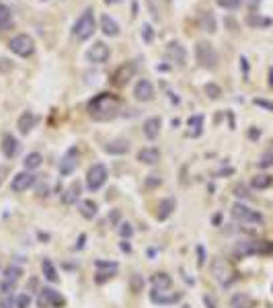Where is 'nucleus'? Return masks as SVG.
I'll return each instance as SVG.
<instances>
[{"mask_svg":"<svg viewBox=\"0 0 273 308\" xmlns=\"http://www.w3.org/2000/svg\"><path fill=\"white\" fill-rule=\"evenodd\" d=\"M109 222H111L113 226H119V224H122V212H119V210H111L109 212Z\"/></svg>","mask_w":273,"mask_h":308,"instance_id":"nucleus-48","label":"nucleus"},{"mask_svg":"<svg viewBox=\"0 0 273 308\" xmlns=\"http://www.w3.org/2000/svg\"><path fill=\"white\" fill-rule=\"evenodd\" d=\"M232 193H234L236 197H251V193H249V187H247V185H243V183H238V185H234V189H232Z\"/></svg>","mask_w":273,"mask_h":308,"instance_id":"nucleus-45","label":"nucleus"},{"mask_svg":"<svg viewBox=\"0 0 273 308\" xmlns=\"http://www.w3.org/2000/svg\"><path fill=\"white\" fill-rule=\"evenodd\" d=\"M230 308H253V298L249 294L238 292L230 298Z\"/></svg>","mask_w":273,"mask_h":308,"instance_id":"nucleus-33","label":"nucleus"},{"mask_svg":"<svg viewBox=\"0 0 273 308\" xmlns=\"http://www.w3.org/2000/svg\"><path fill=\"white\" fill-rule=\"evenodd\" d=\"M0 308H14V296H4L0 300Z\"/></svg>","mask_w":273,"mask_h":308,"instance_id":"nucleus-51","label":"nucleus"},{"mask_svg":"<svg viewBox=\"0 0 273 308\" xmlns=\"http://www.w3.org/2000/svg\"><path fill=\"white\" fill-rule=\"evenodd\" d=\"M84 243H87V234H80V236H78V241H76V251L84 249Z\"/></svg>","mask_w":273,"mask_h":308,"instance_id":"nucleus-54","label":"nucleus"},{"mask_svg":"<svg viewBox=\"0 0 273 308\" xmlns=\"http://www.w3.org/2000/svg\"><path fill=\"white\" fill-rule=\"evenodd\" d=\"M183 292H170V290H150V302L156 306H175L183 300Z\"/></svg>","mask_w":273,"mask_h":308,"instance_id":"nucleus-9","label":"nucleus"},{"mask_svg":"<svg viewBox=\"0 0 273 308\" xmlns=\"http://www.w3.org/2000/svg\"><path fill=\"white\" fill-rule=\"evenodd\" d=\"M111 56V49L105 41H95L89 49H87V60L91 64H105Z\"/></svg>","mask_w":273,"mask_h":308,"instance_id":"nucleus-14","label":"nucleus"},{"mask_svg":"<svg viewBox=\"0 0 273 308\" xmlns=\"http://www.w3.org/2000/svg\"><path fill=\"white\" fill-rule=\"evenodd\" d=\"M234 255L236 257H267L273 255V241H267V238H255V241H238L234 245Z\"/></svg>","mask_w":273,"mask_h":308,"instance_id":"nucleus-2","label":"nucleus"},{"mask_svg":"<svg viewBox=\"0 0 273 308\" xmlns=\"http://www.w3.org/2000/svg\"><path fill=\"white\" fill-rule=\"evenodd\" d=\"M144 286H146V282H144V278L140 276V273H134V276L130 278V292L132 294H140L144 290Z\"/></svg>","mask_w":273,"mask_h":308,"instance_id":"nucleus-35","label":"nucleus"},{"mask_svg":"<svg viewBox=\"0 0 273 308\" xmlns=\"http://www.w3.org/2000/svg\"><path fill=\"white\" fill-rule=\"evenodd\" d=\"M247 23H249V25H271V19H259V16L251 14L249 19H247Z\"/></svg>","mask_w":273,"mask_h":308,"instance_id":"nucleus-49","label":"nucleus"},{"mask_svg":"<svg viewBox=\"0 0 273 308\" xmlns=\"http://www.w3.org/2000/svg\"><path fill=\"white\" fill-rule=\"evenodd\" d=\"M103 150L107 154H111V156H124V154L130 152V140H126V138H115V140L107 142L103 146Z\"/></svg>","mask_w":273,"mask_h":308,"instance_id":"nucleus-20","label":"nucleus"},{"mask_svg":"<svg viewBox=\"0 0 273 308\" xmlns=\"http://www.w3.org/2000/svg\"><path fill=\"white\" fill-rule=\"evenodd\" d=\"M195 251H197V267H203V265H206V259H208L206 249H203V245H197Z\"/></svg>","mask_w":273,"mask_h":308,"instance_id":"nucleus-47","label":"nucleus"},{"mask_svg":"<svg viewBox=\"0 0 273 308\" xmlns=\"http://www.w3.org/2000/svg\"><path fill=\"white\" fill-rule=\"evenodd\" d=\"M232 173H234V168H222L216 173V177H224V175H232Z\"/></svg>","mask_w":273,"mask_h":308,"instance_id":"nucleus-55","label":"nucleus"},{"mask_svg":"<svg viewBox=\"0 0 273 308\" xmlns=\"http://www.w3.org/2000/svg\"><path fill=\"white\" fill-rule=\"evenodd\" d=\"M37 306H39V308H62V306H66V298L58 292V290L45 286L41 292H39Z\"/></svg>","mask_w":273,"mask_h":308,"instance_id":"nucleus-10","label":"nucleus"},{"mask_svg":"<svg viewBox=\"0 0 273 308\" xmlns=\"http://www.w3.org/2000/svg\"><path fill=\"white\" fill-rule=\"evenodd\" d=\"M220 222H222V214H214V218H212V224L220 226Z\"/></svg>","mask_w":273,"mask_h":308,"instance_id":"nucleus-58","label":"nucleus"},{"mask_svg":"<svg viewBox=\"0 0 273 308\" xmlns=\"http://www.w3.org/2000/svg\"><path fill=\"white\" fill-rule=\"evenodd\" d=\"M216 4L222 6L224 10H236L238 6L243 4V0H216Z\"/></svg>","mask_w":273,"mask_h":308,"instance_id":"nucleus-41","label":"nucleus"},{"mask_svg":"<svg viewBox=\"0 0 273 308\" xmlns=\"http://www.w3.org/2000/svg\"><path fill=\"white\" fill-rule=\"evenodd\" d=\"M203 91H206V95H208L210 99H214V101L222 97V89L218 87V84H216V82H208V84H206V87H203Z\"/></svg>","mask_w":273,"mask_h":308,"instance_id":"nucleus-38","label":"nucleus"},{"mask_svg":"<svg viewBox=\"0 0 273 308\" xmlns=\"http://www.w3.org/2000/svg\"><path fill=\"white\" fill-rule=\"evenodd\" d=\"M41 2H45V0H41Z\"/></svg>","mask_w":273,"mask_h":308,"instance_id":"nucleus-63","label":"nucleus"},{"mask_svg":"<svg viewBox=\"0 0 273 308\" xmlns=\"http://www.w3.org/2000/svg\"><path fill=\"white\" fill-rule=\"evenodd\" d=\"M109 179V170L103 162H95L91 168H89V173H87V189L89 191H99L101 187H103Z\"/></svg>","mask_w":273,"mask_h":308,"instance_id":"nucleus-6","label":"nucleus"},{"mask_svg":"<svg viewBox=\"0 0 273 308\" xmlns=\"http://www.w3.org/2000/svg\"><path fill=\"white\" fill-rule=\"evenodd\" d=\"M269 84L273 87V68H271V72H269Z\"/></svg>","mask_w":273,"mask_h":308,"instance_id":"nucleus-60","label":"nucleus"},{"mask_svg":"<svg viewBox=\"0 0 273 308\" xmlns=\"http://www.w3.org/2000/svg\"><path fill=\"white\" fill-rule=\"evenodd\" d=\"M181 308H191V306H189V304H183V306H181Z\"/></svg>","mask_w":273,"mask_h":308,"instance_id":"nucleus-61","label":"nucleus"},{"mask_svg":"<svg viewBox=\"0 0 273 308\" xmlns=\"http://www.w3.org/2000/svg\"><path fill=\"white\" fill-rule=\"evenodd\" d=\"M230 214H232V218H234L236 222H243V224L261 226L263 222H265V218H263L261 212L249 208V205L243 203V201H234V203H232V208H230Z\"/></svg>","mask_w":273,"mask_h":308,"instance_id":"nucleus-4","label":"nucleus"},{"mask_svg":"<svg viewBox=\"0 0 273 308\" xmlns=\"http://www.w3.org/2000/svg\"><path fill=\"white\" fill-rule=\"evenodd\" d=\"M95 269L97 271H113V273H117L119 263L117 261H105V259H95Z\"/></svg>","mask_w":273,"mask_h":308,"instance_id":"nucleus-36","label":"nucleus"},{"mask_svg":"<svg viewBox=\"0 0 273 308\" xmlns=\"http://www.w3.org/2000/svg\"><path fill=\"white\" fill-rule=\"evenodd\" d=\"M78 160H80V150H78V146H70V148L64 152V156H62L60 175H62V177L72 175L74 170H76V166H78Z\"/></svg>","mask_w":273,"mask_h":308,"instance_id":"nucleus-11","label":"nucleus"},{"mask_svg":"<svg viewBox=\"0 0 273 308\" xmlns=\"http://www.w3.org/2000/svg\"><path fill=\"white\" fill-rule=\"evenodd\" d=\"M150 284L154 290H170L173 288V278H170L166 271H156L154 276L150 278Z\"/></svg>","mask_w":273,"mask_h":308,"instance_id":"nucleus-25","label":"nucleus"},{"mask_svg":"<svg viewBox=\"0 0 273 308\" xmlns=\"http://www.w3.org/2000/svg\"><path fill=\"white\" fill-rule=\"evenodd\" d=\"M37 183V175H33L31 170H23V173H16L10 181V191L12 193H23L27 189H31L33 185Z\"/></svg>","mask_w":273,"mask_h":308,"instance_id":"nucleus-12","label":"nucleus"},{"mask_svg":"<svg viewBox=\"0 0 273 308\" xmlns=\"http://www.w3.org/2000/svg\"><path fill=\"white\" fill-rule=\"evenodd\" d=\"M241 68H243V74H245V80L249 76V60L245 56H241Z\"/></svg>","mask_w":273,"mask_h":308,"instance_id":"nucleus-53","label":"nucleus"},{"mask_svg":"<svg viewBox=\"0 0 273 308\" xmlns=\"http://www.w3.org/2000/svg\"><path fill=\"white\" fill-rule=\"evenodd\" d=\"M31 306V296L27 292L14 294V308H29Z\"/></svg>","mask_w":273,"mask_h":308,"instance_id":"nucleus-37","label":"nucleus"},{"mask_svg":"<svg viewBox=\"0 0 273 308\" xmlns=\"http://www.w3.org/2000/svg\"><path fill=\"white\" fill-rule=\"evenodd\" d=\"M175 210H177V201H175V197H164V199L158 203L156 220H158V222H164V220H168L170 216L175 214Z\"/></svg>","mask_w":273,"mask_h":308,"instance_id":"nucleus-22","label":"nucleus"},{"mask_svg":"<svg viewBox=\"0 0 273 308\" xmlns=\"http://www.w3.org/2000/svg\"><path fill=\"white\" fill-rule=\"evenodd\" d=\"M10 51L14 56L19 58H29L33 56V51H35V41H33L31 35H27V33H19V35H14L8 43Z\"/></svg>","mask_w":273,"mask_h":308,"instance_id":"nucleus-7","label":"nucleus"},{"mask_svg":"<svg viewBox=\"0 0 273 308\" xmlns=\"http://www.w3.org/2000/svg\"><path fill=\"white\" fill-rule=\"evenodd\" d=\"M136 158H138V162H142V164L154 166L160 160V150L154 148V146H144V148L138 150V156H136Z\"/></svg>","mask_w":273,"mask_h":308,"instance_id":"nucleus-19","label":"nucleus"},{"mask_svg":"<svg viewBox=\"0 0 273 308\" xmlns=\"http://www.w3.org/2000/svg\"><path fill=\"white\" fill-rule=\"evenodd\" d=\"M101 31H103L107 37H117L119 33H122V29H119L117 21H113L109 14H103V16H101Z\"/></svg>","mask_w":273,"mask_h":308,"instance_id":"nucleus-27","label":"nucleus"},{"mask_svg":"<svg viewBox=\"0 0 273 308\" xmlns=\"http://www.w3.org/2000/svg\"><path fill=\"white\" fill-rule=\"evenodd\" d=\"M14 288H16V284L14 282H10V280H0V292H2L4 296H10L12 292H14Z\"/></svg>","mask_w":273,"mask_h":308,"instance_id":"nucleus-44","label":"nucleus"},{"mask_svg":"<svg viewBox=\"0 0 273 308\" xmlns=\"http://www.w3.org/2000/svg\"><path fill=\"white\" fill-rule=\"evenodd\" d=\"M164 54H166V58L173 62L175 66H179V68H185L187 66V49L179 41H168L166 47H164Z\"/></svg>","mask_w":273,"mask_h":308,"instance_id":"nucleus-13","label":"nucleus"},{"mask_svg":"<svg viewBox=\"0 0 273 308\" xmlns=\"http://www.w3.org/2000/svg\"><path fill=\"white\" fill-rule=\"evenodd\" d=\"M199 25L203 31H208V33H216L218 25H216V16L210 12V10H201L199 12Z\"/></svg>","mask_w":273,"mask_h":308,"instance_id":"nucleus-30","label":"nucleus"},{"mask_svg":"<svg viewBox=\"0 0 273 308\" xmlns=\"http://www.w3.org/2000/svg\"><path fill=\"white\" fill-rule=\"evenodd\" d=\"M154 29H152V25H144L142 27V41L146 43V45H150V43H154Z\"/></svg>","mask_w":273,"mask_h":308,"instance_id":"nucleus-40","label":"nucleus"},{"mask_svg":"<svg viewBox=\"0 0 273 308\" xmlns=\"http://www.w3.org/2000/svg\"><path fill=\"white\" fill-rule=\"evenodd\" d=\"M105 2H107V4H111V2H113V0H105Z\"/></svg>","mask_w":273,"mask_h":308,"instance_id":"nucleus-62","label":"nucleus"},{"mask_svg":"<svg viewBox=\"0 0 273 308\" xmlns=\"http://www.w3.org/2000/svg\"><path fill=\"white\" fill-rule=\"evenodd\" d=\"M43 164V156L39 152H29L27 156H25V160H23V166H25V170H35V168H39Z\"/></svg>","mask_w":273,"mask_h":308,"instance_id":"nucleus-32","label":"nucleus"},{"mask_svg":"<svg viewBox=\"0 0 273 308\" xmlns=\"http://www.w3.org/2000/svg\"><path fill=\"white\" fill-rule=\"evenodd\" d=\"M160 185H162V177H158V175H148L146 181H144L146 189H156V187H160Z\"/></svg>","mask_w":273,"mask_h":308,"instance_id":"nucleus-43","label":"nucleus"},{"mask_svg":"<svg viewBox=\"0 0 273 308\" xmlns=\"http://www.w3.org/2000/svg\"><path fill=\"white\" fill-rule=\"evenodd\" d=\"M117 232H119V236L126 238V241H128V238H132V236H134V226L130 224V222H122V224L117 226Z\"/></svg>","mask_w":273,"mask_h":308,"instance_id":"nucleus-39","label":"nucleus"},{"mask_svg":"<svg viewBox=\"0 0 273 308\" xmlns=\"http://www.w3.org/2000/svg\"><path fill=\"white\" fill-rule=\"evenodd\" d=\"M273 185V177L267 175V173H261V175H255L251 179V189L255 191H263V189H269V187Z\"/></svg>","mask_w":273,"mask_h":308,"instance_id":"nucleus-29","label":"nucleus"},{"mask_svg":"<svg viewBox=\"0 0 273 308\" xmlns=\"http://www.w3.org/2000/svg\"><path fill=\"white\" fill-rule=\"evenodd\" d=\"M95 31H97V21H95V10L93 8H87L84 10L78 19H76V23H74V27H72V33H74V37L78 39V41H87V39H91L93 35H95Z\"/></svg>","mask_w":273,"mask_h":308,"instance_id":"nucleus-3","label":"nucleus"},{"mask_svg":"<svg viewBox=\"0 0 273 308\" xmlns=\"http://www.w3.org/2000/svg\"><path fill=\"white\" fill-rule=\"evenodd\" d=\"M203 122H206V117H203L201 113H197V115H191L189 117V122H187V136L189 138H199V136L203 134Z\"/></svg>","mask_w":273,"mask_h":308,"instance_id":"nucleus-24","label":"nucleus"},{"mask_svg":"<svg viewBox=\"0 0 273 308\" xmlns=\"http://www.w3.org/2000/svg\"><path fill=\"white\" fill-rule=\"evenodd\" d=\"M136 70H138L136 62H124L122 66H117L115 72L111 74V84L115 89H124L126 84L136 76Z\"/></svg>","mask_w":273,"mask_h":308,"instance_id":"nucleus-8","label":"nucleus"},{"mask_svg":"<svg viewBox=\"0 0 273 308\" xmlns=\"http://www.w3.org/2000/svg\"><path fill=\"white\" fill-rule=\"evenodd\" d=\"M113 278H115V273H113V271H97L95 284H97V286H103V284H107V282L113 280Z\"/></svg>","mask_w":273,"mask_h":308,"instance_id":"nucleus-42","label":"nucleus"},{"mask_svg":"<svg viewBox=\"0 0 273 308\" xmlns=\"http://www.w3.org/2000/svg\"><path fill=\"white\" fill-rule=\"evenodd\" d=\"M259 166H261V168H269V166H273V152H265V154H261Z\"/></svg>","mask_w":273,"mask_h":308,"instance_id":"nucleus-46","label":"nucleus"},{"mask_svg":"<svg viewBox=\"0 0 273 308\" xmlns=\"http://www.w3.org/2000/svg\"><path fill=\"white\" fill-rule=\"evenodd\" d=\"M124 103L113 93H99L93 97L87 105V113L93 122H111V119L122 115Z\"/></svg>","mask_w":273,"mask_h":308,"instance_id":"nucleus-1","label":"nucleus"},{"mask_svg":"<svg viewBox=\"0 0 273 308\" xmlns=\"http://www.w3.org/2000/svg\"><path fill=\"white\" fill-rule=\"evenodd\" d=\"M119 249H122V253H126V255H132V245L126 241V238H122V243H119Z\"/></svg>","mask_w":273,"mask_h":308,"instance_id":"nucleus-52","label":"nucleus"},{"mask_svg":"<svg viewBox=\"0 0 273 308\" xmlns=\"http://www.w3.org/2000/svg\"><path fill=\"white\" fill-rule=\"evenodd\" d=\"M35 126H37V115L33 111H23L16 119V130H19L21 136H29Z\"/></svg>","mask_w":273,"mask_h":308,"instance_id":"nucleus-17","label":"nucleus"},{"mask_svg":"<svg viewBox=\"0 0 273 308\" xmlns=\"http://www.w3.org/2000/svg\"><path fill=\"white\" fill-rule=\"evenodd\" d=\"M0 150H2L4 158L12 160L14 156H19V152H21V142L16 140L12 134H4L2 140H0Z\"/></svg>","mask_w":273,"mask_h":308,"instance_id":"nucleus-16","label":"nucleus"},{"mask_svg":"<svg viewBox=\"0 0 273 308\" xmlns=\"http://www.w3.org/2000/svg\"><path fill=\"white\" fill-rule=\"evenodd\" d=\"M2 278L4 280H10V282H19L21 278H23V267L21 265H8V267H4V271H2Z\"/></svg>","mask_w":273,"mask_h":308,"instance_id":"nucleus-34","label":"nucleus"},{"mask_svg":"<svg viewBox=\"0 0 273 308\" xmlns=\"http://www.w3.org/2000/svg\"><path fill=\"white\" fill-rule=\"evenodd\" d=\"M259 134H261V132H259L257 128H253V130H249V138H251V140H257Z\"/></svg>","mask_w":273,"mask_h":308,"instance_id":"nucleus-56","label":"nucleus"},{"mask_svg":"<svg viewBox=\"0 0 273 308\" xmlns=\"http://www.w3.org/2000/svg\"><path fill=\"white\" fill-rule=\"evenodd\" d=\"M195 60L199 62V66L208 68V70H214V68H218V62H220L216 47L210 41H206V39H201V41L195 43Z\"/></svg>","mask_w":273,"mask_h":308,"instance_id":"nucleus-5","label":"nucleus"},{"mask_svg":"<svg viewBox=\"0 0 273 308\" xmlns=\"http://www.w3.org/2000/svg\"><path fill=\"white\" fill-rule=\"evenodd\" d=\"M253 103H255L257 107H263V109H267V111H273V103L267 101V99H255Z\"/></svg>","mask_w":273,"mask_h":308,"instance_id":"nucleus-50","label":"nucleus"},{"mask_svg":"<svg viewBox=\"0 0 273 308\" xmlns=\"http://www.w3.org/2000/svg\"><path fill=\"white\" fill-rule=\"evenodd\" d=\"M156 97V91H154V84H152L150 80L142 78L136 82V87H134V99L136 101H140V103H150V101H154Z\"/></svg>","mask_w":273,"mask_h":308,"instance_id":"nucleus-15","label":"nucleus"},{"mask_svg":"<svg viewBox=\"0 0 273 308\" xmlns=\"http://www.w3.org/2000/svg\"><path fill=\"white\" fill-rule=\"evenodd\" d=\"M41 273H43V278H45L49 284H58V282H60V273H58L56 265L52 263V259H43V261H41Z\"/></svg>","mask_w":273,"mask_h":308,"instance_id":"nucleus-28","label":"nucleus"},{"mask_svg":"<svg viewBox=\"0 0 273 308\" xmlns=\"http://www.w3.org/2000/svg\"><path fill=\"white\" fill-rule=\"evenodd\" d=\"M27 288H29V290H31V288H37V280H35V278H33V280H31V282L27 284Z\"/></svg>","mask_w":273,"mask_h":308,"instance_id":"nucleus-59","label":"nucleus"},{"mask_svg":"<svg viewBox=\"0 0 273 308\" xmlns=\"http://www.w3.org/2000/svg\"><path fill=\"white\" fill-rule=\"evenodd\" d=\"M212 271H214V278H216L222 286H224V288L230 286V282H232V280H228L230 267H228V263H226L224 259H216V261L212 263Z\"/></svg>","mask_w":273,"mask_h":308,"instance_id":"nucleus-18","label":"nucleus"},{"mask_svg":"<svg viewBox=\"0 0 273 308\" xmlns=\"http://www.w3.org/2000/svg\"><path fill=\"white\" fill-rule=\"evenodd\" d=\"M8 29H12V10L4 2H0V31Z\"/></svg>","mask_w":273,"mask_h":308,"instance_id":"nucleus-31","label":"nucleus"},{"mask_svg":"<svg viewBox=\"0 0 273 308\" xmlns=\"http://www.w3.org/2000/svg\"><path fill=\"white\" fill-rule=\"evenodd\" d=\"M160 130H162V119L160 117H148L144 122V126H142V132L146 136V140H150V142L158 138Z\"/></svg>","mask_w":273,"mask_h":308,"instance_id":"nucleus-21","label":"nucleus"},{"mask_svg":"<svg viewBox=\"0 0 273 308\" xmlns=\"http://www.w3.org/2000/svg\"><path fill=\"white\" fill-rule=\"evenodd\" d=\"M203 302H206V306H208V308H216V302H214L210 296H203Z\"/></svg>","mask_w":273,"mask_h":308,"instance_id":"nucleus-57","label":"nucleus"},{"mask_svg":"<svg viewBox=\"0 0 273 308\" xmlns=\"http://www.w3.org/2000/svg\"><path fill=\"white\" fill-rule=\"evenodd\" d=\"M78 212H80L82 218L93 220V218H97V214H99V205H97V201H93V199H80V201H78Z\"/></svg>","mask_w":273,"mask_h":308,"instance_id":"nucleus-26","label":"nucleus"},{"mask_svg":"<svg viewBox=\"0 0 273 308\" xmlns=\"http://www.w3.org/2000/svg\"><path fill=\"white\" fill-rule=\"evenodd\" d=\"M80 193H82L80 181L70 183V187H68V189L62 193V203H64V205H74L76 201H80Z\"/></svg>","mask_w":273,"mask_h":308,"instance_id":"nucleus-23","label":"nucleus"}]
</instances>
